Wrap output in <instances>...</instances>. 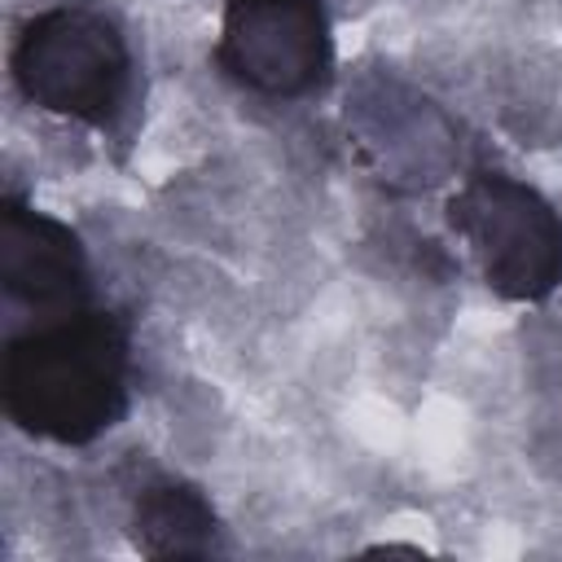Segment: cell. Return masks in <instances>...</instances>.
Returning <instances> with one entry per match:
<instances>
[{
	"label": "cell",
	"instance_id": "3957f363",
	"mask_svg": "<svg viewBox=\"0 0 562 562\" xmlns=\"http://www.w3.org/2000/svg\"><path fill=\"white\" fill-rule=\"evenodd\" d=\"M452 228L470 241L487 285L505 299L536 303L562 281V220L522 180L479 171L448 206Z\"/></svg>",
	"mask_w": 562,
	"mask_h": 562
},
{
	"label": "cell",
	"instance_id": "277c9868",
	"mask_svg": "<svg viewBox=\"0 0 562 562\" xmlns=\"http://www.w3.org/2000/svg\"><path fill=\"white\" fill-rule=\"evenodd\" d=\"M220 66L259 97H303L329 70V18L321 0H228Z\"/></svg>",
	"mask_w": 562,
	"mask_h": 562
},
{
	"label": "cell",
	"instance_id": "7a4b0ae2",
	"mask_svg": "<svg viewBox=\"0 0 562 562\" xmlns=\"http://www.w3.org/2000/svg\"><path fill=\"white\" fill-rule=\"evenodd\" d=\"M127 44L92 9H48L26 22L13 48L22 97L48 114L110 123L127 92Z\"/></svg>",
	"mask_w": 562,
	"mask_h": 562
},
{
	"label": "cell",
	"instance_id": "5b68a950",
	"mask_svg": "<svg viewBox=\"0 0 562 562\" xmlns=\"http://www.w3.org/2000/svg\"><path fill=\"white\" fill-rule=\"evenodd\" d=\"M0 290L9 312L31 316V329L88 312V259L79 237L61 220L18 198H4Z\"/></svg>",
	"mask_w": 562,
	"mask_h": 562
},
{
	"label": "cell",
	"instance_id": "8992f818",
	"mask_svg": "<svg viewBox=\"0 0 562 562\" xmlns=\"http://www.w3.org/2000/svg\"><path fill=\"white\" fill-rule=\"evenodd\" d=\"M136 544L149 558H206L215 553V514L189 483H154L136 496Z\"/></svg>",
	"mask_w": 562,
	"mask_h": 562
},
{
	"label": "cell",
	"instance_id": "6da1fadb",
	"mask_svg": "<svg viewBox=\"0 0 562 562\" xmlns=\"http://www.w3.org/2000/svg\"><path fill=\"white\" fill-rule=\"evenodd\" d=\"M4 413L44 439L88 443L127 404V329L110 312H79L4 347Z\"/></svg>",
	"mask_w": 562,
	"mask_h": 562
}]
</instances>
